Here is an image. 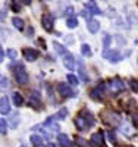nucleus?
Instances as JSON below:
<instances>
[{
	"mask_svg": "<svg viewBox=\"0 0 138 147\" xmlns=\"http://www.w3.org/2000/svg\"><path fill=\"white\" fill-rule=\"evenodd\" d=\"M102 121L104 122L106 125H110V127H118L119 124H120V116L116 113V112H113V110H109V109H106V110H103L102 112Z\"/></svg>",
	"mask_w": 138,
	"mask_h": 147,
	"instance_id": "obj_1",
	"label": "nucleus"
},
{
	"mask_svg": "<svg viewBox=\"0 0 138 147\" xmlns=\"http://www.w3.org/2000/svg\"><path fill=\"white\" fill-rule=\"evenodd\" d=\"M12 72H13V75H15L18 84L24 85V84L28 82V74H27V71H25V68L22 65H19V63L13 65V66H12Z\"/></svg>",
	"mask_w": 138,
	"mask_h": 147,
	"instance_id": "obj_2",
	"label": "nucleus"
},
{
	"mask_svg": "<svg viewBox=\"0 0 138 147\" xmlns=\"http://www.w3.org/2000/svg\"><path fill=\"white\" fill-rule=\"evenodd\" d=\"M104 93H106V84H98L96 88H93L90 96L93 97L94 100H103L104 99Z\"/></svg>",
	"mask_w": 138,
	"mask_h": 147,
	"instance_id": "obj_3",
	"label": "nucleus"
},
{
	"mask_svg": "<svg viewBox=\"0 0 138 147\" xmlns=\"http://www.w3.org/2000/svg\"><path fill=\"white\" fill-rule=\"evenodd\" d=\"M41 24H43V28L47 32H52L53 31V25H55V18L50 15V13H46V15H43Z\"/></svg>",
	"mask_w": 138,
	"mask_h": 147,
	"instance_id": "obj_4",
	"label": "nucleus"
},
{
	"mask_svg": "<svg viewBox=\"0 0 138 147\" xmlns=\"http://www.w3.org/2000/svg\"><path fill=\"white\" fill-rule=\"evenodd\" d=\"M57 93L63 97V99H68V97H72L73 96V90L69 87L68 84H63V82H60L57 85Z\"/></svg>",
	"mask_w": 138,
	"mask_h": 147,
	"instance_id": "obj_5",
	"label": "nucleus"
},
{
	"mask_svg": "<svg viewBox=\"0 0 138 147\" xmlns=\"http://www.w3.org/2000/svg\"><path fill=\"white\" fill-rule=\"evenodd\" d=\"M110 90L113 91V93H120V91H123L125 90V84H123V81L120 80V78H112L110 80Z\"/></svg>",
	"mask_w": 138,
	"mask_h": 147,
	"instance_id": "obj_6",
	"label": "nucleus"
},
{
	"mask_svg": "<svg viewBox=\"0 0 138 147\" xmlns=\"http://www.w3.org/2000/svg\"><path fill=\"white\" fill-rule=\"evenodd\" d=\"M30 106L32 109H35V110L43 109V102L40 99V94L38 93H32L31 94V97H30Z\"/></svg>",
	"mask_w": 138,
	"mask_h": 147,
	"instance_id": "obj_7",
	"label": "nucleus"
},
{
	"mask_svg": "<svg viewBox=\"0 0 138 147\" xmlns=\"http://www.w3.org/2000/svg\"><path fill=\"white\" fill-rule=\"evenodd\" d=\"M75 125H77V128L81 129V131H87V129L91 127V124H90V122L87 121L82 115H78L77 118H75Z\"/></svg>",
	"mask_w": 138,
	"mask_h": 147,
	"instance_id": "obj_8",
	"label": "nucleus"
},
{
	"mask_svg": "<svg viewBox=\"0 0 138 147\" xmlns=\"http://www.w3.org/2000/svg\"><path fill=\"white\" fill-rule=\"evenodd\" d=\"M103 57H106L107 60H110V62H119V60L122 59L120 53L116 52V50H104L103 52Z\"/></svg>",
	"mask_w": 138,
	"mask_h": 147,
	"instance_id": "obj_9",
	"label": "nucleus"
},
{
	"mask_svg": "<svg viewBox=\"0 0 138 147\" xmlns=\"http://www.w3.org/2000/svg\"><path fill=\"white\" fill-rule=\"evenodd\" d=\"M93 147H103L104 144V136H103V132H96L93 134V138H91V143H90Z\"/></svg>",
	"mask_w": 138,
	"mask_h": 147,
	"instance_id": "obj_10",
	"label": "nucleus"
},
{
	"mask_svg": "<svg viewBox=\"0 0 138 147\" xmlns=\"http://www.w3.org/2000/svg\"><path fill=\"white\" fill-rule=\"evenodd\" d=\"M22 55H24V57L27 59L28 62H32V60H35L37 57H38V52L34 50V49H30V47L24 49V50H22Z\"/></svg>",
	"mask_w": 138,
	"mask_h": 147,
	"instance_id": "obj_11",
	"label": "nucleus"
},
{
	"mask_svg": "<svg viewBox=\"0 0 138 147\" xmlns=\"http://www.w3.org/2000/svg\"><path fill=\"white\" fill-rule=\"evenodd\" d=\"M84 6H85V10L90 12V13H94V15H100V13H102V10L97 7L96 2H85Z\"/></svg>",
	"mask_w": 138,
	"mask_h": 147,
	"instance_id": "obj_12",
	"label": "nucleus"
},
{
	"mask_svg": "<svg viewBox=\"0 0 138 147\" xmlns=\"http://www.w3.org/2000/svg\"><path fill=\"white\" fill-rule=\"evenodd\" d=\"M9 112H10V103H9V99H7V97H2V99H0V113L7 115Z\"/></svg>",
	"mask_w": 138,
	"mask_h": 147,
	"instance_id": "obj_13",
	"label": "nucleus"
},
{
	"mask_svg": "<svg viewBox=\"0 0 138 147\" xmlns=\"http://www.w3.org/2000/svg\"><path fill=\"white\" fill-rule=\"evenodd\" d=\"M87 28H88V31L91 32V34H96L98 30H100V24H98V21L97 19H88L87 21Z\"/></svg>",
	"mask_w": 138,
	"mask_h": 147,
	"instance_id": "obj_14",
	"label": "nucleus"
},
{
	"mask_svg": "<svg viewBox=\"0 0 138 147\" xmlns=\"http://www.w3.org/2000/svg\"><path fill=\"white\" fill-rule=\"evenodd\" d=\"M63 65H65V68H68L69 71H72V69L75 68V59H73V56H72L71 53H66V55L63 56Z\"/></svg>",
	"mask_w": 138,
	"mask_h": 147,
	"instance_id": "obj_15",
	"label": "nucleus"
},
{
	"mask_svg": "<svg viewBox=\"0 0 138 147\" xmlns=\"http://www.w3.org/2000/svg\"><path fill=\"white\" fill-rule=\"evenodd\" d=\"M57 143L60 144V147H72V143H71L69 137L65 136V134H59L57 136Z\"/></svg>",
	"mask_w": 138,
	"mask_h": 147,
	"instance_id": "obj_16",
	"label": "nucleus"
},
{
	"mask_svg": "<svg viewBox=\"0 0 138 147\" xmlns=\"http://www.w3.org/2000/svg\"><path fill=\"white\" fill-rule=\"evenodd\" d=\"M12 102H13V105L15 106H22V103H24V99H22V96L19 94V93H13L12 94Z\"/></svg>",
	"mask_w": 138,
	"mask_h": 147,
	"instance_id": "obj_17",
	"label": "nucleus"
},
{
	"mask_svg": "<svg viewBox=\"0 0 138 147\" xmlns=\"http://www.w3.org/2000/svg\"><path fill=\"white\" fill-rule=\"evenodd\" d=\"M12 24H13V27L16 30H21V31L24 30V21L21 18H18V16L16 18H12Z\"/></svg>",
	"mask_w": 138,
	"mask_h": 147,
	"instance_id": "obj_18",
	"label": "nucleus"
},
{
	"mask_svg": "<svg viewBox=\"0 0 138 147\" xmlns=\"http://www.w3.org/2000/svg\"><path fill=\"white\" fill-rule=\"evenodd\" d=\"M81 115H82L87 121H88L91 125H94V124H96V118L93 116V113H90V112H88V110H84V112H81Z\"/></svg>",
	"mask_w": 138,
	"mask_h": 147,
	"instance_id": "obj_19",
	"label": "nucleus"
},
{
	"mask_svg": "<svg viewBox=\"0 0 138 147\" xmlns=\"http://www.w3.org/2000/svg\"><path fill=\"white\" fill-rule=\"evenodd\" d=\"M75 143H77L79 147H93L88 141L84 140V138H81V137H77V138H75Z\"/></svg>",
	"mask_w": 138,
	"mask_h": 147,
	"instance_id": "obj_20",
	"label": "nucleus"
},
{
	"mask_svg": "<svg viewBox=\"0 0 138 147\" xmlns=\"http://www.w3.org/2000/svg\"><path fill=\"white\" fill-rule=\"evenodd\" d=\"M66 25H68L69 28H75V27L78 25V19L75 18V16H69L68 21H66Z\"/></svg>",
	"mask_w": 138,
	"mask_h": 147,
	"instance_id": "obj_21",
	"label": "nucleus"
},
{
	"mask_svg": "<svg viewBox=\"0 0 138 147\" xmlns=\"http://www.w3.org/2000/svg\"><path fill=\"white\" fill-rule=\"evenodd\" d=\"M81 55H84V56H91V49H90V46L88 44H82L81 46Z\"/></svg>",
	"mask_w": 138,
	"mask_h": 147,
	"instance_id": "obj_22",
	"label": "nucleus"
},
{
	"mask_svg": "<svg viewBox=\"0 0 138 147\" xmlns=\"http://www.w3.org/2000/svg\"><path fill=\"white\" fill-rule=\"evenodd\" d=\"M53 46H55V50H56L59 55H63V56H65V55L68 53V52H66V49H65L63 46H62V44H59V43H55Z\"/></svg>",
	"mask_w": 138,
	"mask_h": 147,
	"instance_id": "obj_23",
	"label": "nucleus"
},
{
	"mask_svg": "<svg viewBox=\"0 0 138 147\" xmlns=\"http://www.w3.org/2000/svg\"><path fill=\"white\" fill-rule=\"evenodd\" d=\"M6 132H7V122L3 118H0V134H6Z\"/></svg>",
	"mask_w": 138,
	"mask_h": 147,
	"instance_id": "obj_24",
	"label": "nucleus"
},
{
	"mask_svg": "<svg viewBox=\"0 0 138 147\" xmlns=\"http://www.w3.org/2000/svg\"><path fill=\"white\" fill-rule=\"evenodd\" d=\"M68 116V109L66 107H62L59 112H57V116H56V119H65Z\"/></svg>",
	"mask_w": 138,
	"mask_h": 147,
	"instance_id": "obj_25",
	"label": "nucleus"
},
{
	"mask_svg": "<svg viewBox=\"0 0 138 147\" xmlns=\"http://www.w3.org/2000/svg\"><path fill=\"white\" fill-rule=\"evenodd\" d=\"M66 78H68V82H69L71 85H78V82H79V81H78V78L75 77V75H72V74H69V75H68ZM69 84H68V85H69Z\"/></svg>",
	"mask_w": 138,
	"mask_h": 147,
	"instance_id": "obj_26",
	"label": "nucleus"
},
{
	"mask_svg": "<svg viewBox=\"0 0 138 147\" xmlns=\"http://www.w3.org/2000/svg\"><path fill=\"white\" fill-rule=\"evenodd\" d=\"M103 41H104V50H109V47H110V41H112V37H110L109 34H106ZM104 50H103V52H104Z\"/></svg>",
	"mask_w": 138,
	"mask_h": 147,
	"instance_id": "obj_27",
	"label": "nucleus"
},
{
	"mask_svg": "<svg viewBox=\"0 0 138 147\" xmlns=\"http://www.w3.org/2000/svg\"><path fill=\"white\" fill-rule=\"evenodd\" d=\"M10 6H12V10H13V12H19L21 7H22V3L21 2H12Z\"/></svg>",
	"mask_w": 138,
	"mask_h": 147,
	"instance_id": "obj_28",
	"label": "nucleus"
},
{
	"mask_svg": "<svg viewBox=\"0 0 138 147\" xmlns=\"http://www.w3.org/2000/svg\"><path fill=\"white\" fill-rule=\"evenodd\" d=\"M31 141H32V144H35V146H40V144L43 143V138H41L40 136H32V137H31Z\"/></svg>",
	"mask_w": 138,
	"mask_h": 147,
	"instance_id": "obj_29",
	"label": "nucleus"
},
{
	"mask_svg": "<svg viewBox=\"0 0 138 147\" xmlns=\"http://www.w3.org/2000/svg\"><path fill=\"white\" fill-rule=\"evenodd\" d=\"M16 56H18V53H16L15 49H9L7 50V57L9 59H16Z\"/></svg>",
	"mask_w": 138,
	"mask_h": 147,
	"instance_id": "obj_30",
	"label": "nucleus"
},
{
	"mask_svg": "<svg viewBox=\"0 0 138 147\" xmlns=\"http://www.w3.org/2000/svg\"><path fill=\"white\" fill-rule=\"evenodd\" d=\"M78 71H79V75H82V80H84V81L88 80V77H87V74H85V69H84V65H82V63L79 65V69H78Z\"/></svg>",
	"mask_w": 138,
	"mask_h": 147,
	"instance_id": "obj_31",
	"label": "nucleus"
},
{
	"mask_svg": "<svg viewBox=\"0 0 138 147\" xmlns=\"http://www.w3.org/2000/svg\"><path fill=\"white\" fill-rule=\"evenodd\" d=\"M0 87H7V78H5L2 74H0Z\"/></svg>",
	"mask_w": 138,
	"mask_h": 147,
	"instance_id": "obj_32",
	"label": "nucleus"
},
{
	"mask_svg": "<svg viewBox=\"0 0 138 147\" xmlns=\"http://www.w3.org/2000/svg\"><path fill=\"white\" fill-rule=\"evenodd\" d=\"M129 85H131V88H132V91H138V85H137V80H131V81H129Z\"/></svg>",
	"mask_w": 138,
	"mask_h": 147,
	"instance_id": "obj_33",
	"label": "nucleus"
},
{
	"mask_svg": "<svg viewBox=\"0 0 138 147\" xmlns=\"http://www.w3.org/2000/svg\"><path fill=\"white\" fill-rule=\"evenodd\" d=\"M109 137H110V141L113 143V144H116V140H115V134L113 132H109Z\"/></svg>",
	"mask_w": 138,
	"mask_h": 147,
	"instance_id": "obj_34",
	"label": "nucleus"
},
{
	"mask_svg": "<svg viewBox=\"0 0 138 147\" xmlns=\"http://www.w3.org/2000/svg\"><path fill=\"white\" fill-rule=\"evenodd\" d=\"M5 19H6V12L0 10V21H5Z\"/></svg>",
	"mask_w": 138,
	"mask_h": 147,
	"instance_id": "obj_35",
	"label": "nucleus"
},
{
	"mask_svg": "<svg viewBox=\"0 0 138 147\" xmlns=\"http://www.w3.org/2000/svg\"><path fill=\"white\" fill-rule=\"evenodd\" d=\"M5 59V52H3V49H2V46H0V62Z\"/></svg>",
	"mask_w": 138,
	"mask_h": 147,
	"instance_id": "obj_36",
	"label": "nucleus"
},
{
	"mask_svg": "<svg viewBox=\"0 0 138 147\" xmlns=\"http://www.w3.org/2000/svg\"><path fill=\"white\" fill-rule=\"evenodd\" d=\"M73 13V7L72 6H69L68 9H66V15H72Z\"/></svg>",
	"mask_w": 138,
	"mask_h": 147,
	"instance_id": "obj_37",
	"label": "nucleus"
},
{
	"mask_svg": "<svg viewBox=\"0 0 138 147\" xmlns=\"http://www.w3.org/2000/svg\"><path fill=\"white\" fill-rule=\"evenodd\" d=\"M132 122H134V127H137V115H132Z\"/></svg>",
	"mask_w": 138,
	"mask_h": 147,
	"instance_id": "obj_38",
	"label": "nucleus"
},
{
	"mask_svg": "<svg viewBox=\"0 0 138 147\" xmlns=\"http://www.w3.org/2000/svg\"><path fill=\"white\" fill-rule=\"evenodd\" d=\"M46 147H56V146H55L53 143H47V144H46Z\"/></svg>",
	"mask_w": 138,
	"mask_h": 147,
	"instance_id": "obj_39",
	"label": "nucleus"
},
{
	"mask_svg": "<svg viewBox=\"0 0 138 147\" xmlns=\"http://www.w3.org/2000/svg\"><path fill=\"white\" fill-rule=\"evenodd\" d=\"M32 31H34V30H32V28H30V30H28V35H32Z\"/></svg>",
	"mask_w": 138,
	"mask_h": 147,
	"instance_id": "obj_40",
	"label": "nucleus"
},
{
	"mask_svg": "<svg viewBox=\"0 0 138 147\" xmlns=\"http://www.w3.org/2000/svg\"><path fill=\"white\" fill-rule=\"evenodd\" d=\"M24 147H25V146H24Z\"/></svg>",
	"mask_w": 138,
	"mask_h": 147,
	"instance_id": "obj_41",
	"label": "nucleus"
}]
</instances>
